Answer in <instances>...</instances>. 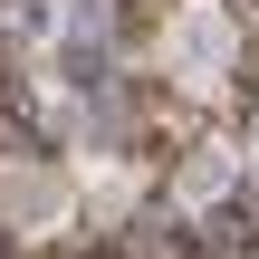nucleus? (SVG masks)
Returning a JSON list of instances; mask_svg holds the SVG:
<instances>
[{
	"label": "nucleus",
	"mask_w": 259,
	"mask_h": 259,
	"mask_svg": "<svg viewBox=\"0 0 259 259\" xmlns=\"http://www.w3.org/2000/svg\"><path fill=\"white\" fill-rule=\"evenodd\" d=\"M67 163H0V211L19 221V240L38 231V221H67Z\"/></svg>",
	"instance_id": "obj_1"
},
{
	"label": "nucleus",
	"mask_w": 259,
	"mask_h": 259,
	"mask_svg": "<svg viewBox=\"0 0 259 259\" xmlns=\"http://www.w3.org/2000/svg\"><path fill=\"white\" fill-rule=\"evenodd\" d=\"M173 10H183V0H106V48H115V58H144V48L173 29Z\"/></svg>",
	"instance_id": "obj_2"
},
{
	"label": "nucleus",
	"mask_w": 259,
	"mask_h": 259,
	"mask_svg": "<svg viewBox=\"0 0 259 259\" xmlns=\"http://www.w3.org/2000/svg\"><path fill=\"white\" fill-rule=\"evenodd\" d=\"M231 115H259V29L231 48Z\"/></svg>",
	"instance_id": "obj_3"
}]
</instances>
